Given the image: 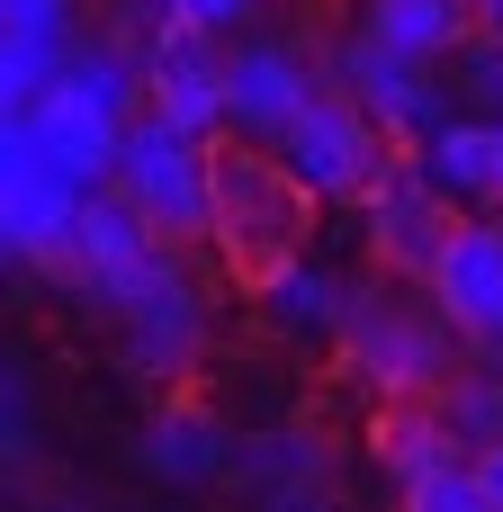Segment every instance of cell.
Instances as JSON below:
<instances>
[{
  "mask_svg": "<svg viewBox=\"0 0 503 512\" xmlns=\"http://www.w3.org/2000/svg\"><path fill=\"white\" fill-rule=\"evenodd\" d=\"M315 189L288 171L279 144H252V135H216V216H207V252L261 288L270 270L306 261V234H315Z\"/></svg>",
  "mask_w": 503,
  "mask_h": 512,
  "instance_id": "1",
  "label": "cell"
},
{
  "mask_svg": "<svg viewBox=\"0 0 503 512\" xmlns=\"http://www.w3.org/2000/svg\"><path fill=\"white\" fill-rule=\"evenodd\" d=\"M450 342H459V324L432 306V288L423 297H405V288H378V279H351V315H342V369L369 387V396H441L450 387Z\"/></svg>",
  "mask_w": 503,
  "mask_h": 512,
  "instance_id": "2",
  "label": "cell"
},
{
  "mask_svg": "<svg viewBox=\"0 0 503 512\" xmlns=\"http://www.w3.org/2000/svg\"><path fill=\"white\" fill-rule=\"evenodd\" d=\"M144 216L153 234L171 243H207V216H216V144L171 126V117H126V144H117V171H108Z\"/></svg>",
  "mask_w": 503,
  "mask_h": 512,
  "instance_id": "3",
  "label": "cell"
},
{
  "mask_svg": "<svg viewBox=\"0 0 503 512\" xmlns=\"http://www.w3.org/2000/svg\"><path fill=\"white\" fill-rule=\"evenodd\" d=\"M279 153H288V171H297L324 207H360V198L396 171V153H405V144H396V135H387V126L342 90V81H324V90L288 117Z\"/></svg>",
  "mask_w": 503,
  "mask_h": 512,
  "instance_id": "4",
  "label": "cell"
},
{
  "mask_svg": "<svg viewBox=\"0 0 503 512\" xmlns=\"http://www.w3.org/2000/svg\"><path fill=\"white\" fill-rule=\"evenodd\" d=\"M162 252H171V234H153V216H144L117 180H99V189L81 198V216H72L63 261H54L45 279H63L72 297H90V306L108 315V306H117V297H126V288H135Z\"/></svg>",
  "mask_w": 503,
  "mask_h": 512,
  "instance_id": "5",
  "label": "cell"
},
{
  "mask_svg": "<svg viewBox=\"0 0 503 512\" xmlns=\"http://www.w3.org/2000/svg\"><path fill=\"white\" fill-rule=\"evenodd\" d=\"M432 72H441V63L396 54V45H387V36H369L360 18H351V36H333V45H324V81H342V90H351V99H360V108H369L405 153L450 117V81H432Z\"/></svg>",
  "mask_w": 503,
  "mask_h": 512,
  "instance_id": "6",
  "label": "cell"
},
{
  "mask_svg": "<svg viewBox=\"0 0 503 512\" xmlns=\"http://www.w3.org/2000/svg\"><path fill=\"white\" fill-rule=\"evenodd\" d=\"M81 180L9 117V135H0V252L9 261H27V270H54L63 261V243H72V216H81Z\"/></svg>",
  "mask_w": 503,
  "mask_h": 512,
  "instance_id": "7",
  "label": "cell"
},
{
  "mask_svg": "<svg viewBox=\"0 0 503 512\" xmlns=\"http://www.w3.org/2000/svg\"><path fill=\"white\" fill-rule=\"evenodd\" d=\"M108 324H117V351H126L135 378H180V369H198V351H207V297H198L180 243L108 306Z\"/></svg>",
  "mask_w": 503,
  "mask_h": 512,
  "instance_id": "8",
  "label": "cell"
},
{
  "mask_svg": "<svg viewBox=\"0 0 503 512\" xmlns=\"http://www.w3.org/2000/svg\"><path fill=\"white\" fill-rule=\"evenodd\" d=\"M144 108L216 144L234 126V54H225V27L171 18V36L144 54Z\"/></svg>",
  "mask_w": 503,
  "mask_h": 512,
  "instance_id": "9",
  "label": "cell"
},
{
  "mask_svg": "<svg viewBox=\"0 0 503 512\" xmlns=\"http://www.w3.org/2000/svg\"><path fill=\"white\" fill-rule=\"evenodd\" d=\"M459 216H468V207H450V198L432 189V171H423L414 153H396V171L360 198V243H369V261H378L387 279H414V288H423Z\"/></svg>",
  "mask_w": 503,
  "mask_h": 512,
  "instance_id": "10",
  "label": "cell"
},
{
  "mask_svg": "<svg viewBox=\"0 0 503 512\" xmlns=\"http://www.w3.org/2000/svg\"><path fill=\"white\" fill-rule=\"evenodd\" d=\"M432 306L459 324V342H477V351H503V216H459L450 225V243H441V261H432Z\"/></svg>",
  "mask_w": 503,
  "mask_h": 512,
  "instance_id": "11",
  "label": "cell"
},
{
  "mask_svg": "<svg viewBox=\"0 0 503 512\" xmlns=\"http://www.w3.org/2000/svg\"><path fill=\"white\" fill-rule=\"evenodd\" d=\"M81 54V0H0V108H36Z\"/></svg>",
  "mask_w": 503,
  "mask_h": 512,
  "instance_id": "12",
  "label": "cell"
},
{
  "mask_svg": "<svg viewBox=\"0 0 503 512\" xmlns=\"http://www.w3.org/2000/svg\"><path fill=\"white\" fill-rule=\"evenodd\" d=\"M9 117H18V126H27V135H36V144H45V153H54V162H63L72 180H81V189H99V180L117 171L126 117H117L108 99H90V90H81L72 72H63V81H54V90H45L36 108H9Z\"/></svg>",
  "mask_w": 503,
  "mask_h": 512,
  "instance_id": "13",
  "label": "cell"
},
{
  "mask_svg": "<svg viewBox=\"0 0 503 512\" xmlns=\"http://www.w3.org/2000/svg\"><path fill=\"white\" fill-rule=\"evenodd\" d=\"M324 90V63H306L297 45H234V126L225 135H252V144H279L288 117Z\"/></svg>",
  "mask_w": 503,
  "mask_h": 512,
  "instance_id": "14",
  "label": "cell"
},
{
  "mask_svg": "<svg viewBox=\"0 0 503 512\" xmlns=\"http://www.w3.org/2000/svg\"><path fill=\"white\" fill-rule=\"evenodd\" d=\"M234 432L216 423V414H198V405H162L153 423H144V441H135V468L153 477V486H225L234 477Z\"/></svg>",
  "mask_w": 503,
  "mask_h": 512,
  "instance_id": "15",
  "label": "cell"
},
{
  "mask_svg": "<svg viewBox=\"0 0 503 512\" xmlns=\"http://www.w3.org/2000/svg\"><path fill=\"white\" fill-rule=\"evenodd\" d=\"M369 459H378V477L405 495L414 477H432V468L468 459V441L450 432L441 396H378V414H369Z\"/></svg>",
  "mask_w": 503,
  "mask_h": 512,
  "instance_id": "16",
  "label": "cell"
},
{
  "mask_svg": "<svg viewBox=\"0 0 503 512\" xmlns=\"http://www.w3.org/2000/svg\"><path fill=\"white\" fill-rule=\"evenodd\" d=\"M234 486L252 504H279V512H306L333 495V450L315 432H252L234 450Z\"/></svg>",
  "mask_w": 503,
  "mask_h": 512,
  "instance_id": "17",
  "label": "cell"
},
{
  "mask_svg": "<svg viewBox=\"0 0 503 512\" xmlns=\"http://www.w3.org/2000/svg\"><path fill=\"white\" fill-rule=\"evenodd\" d=\"M252 297H261V324H270V333H288V342H342L351 279H333L324 261H288V270H270Z\"/></svg>",
  "mask_w": 503,
  "mask_h": 512,
  "instance_id": "18",
  "label": "cell"
},
{
  "mask_svg": "<svg viewBox=\"0 0 503 512\" xmlns=\"http://www.w3.org/2000/svg\"><path fill=\"white\" fill-rule=\"evenodd\" d=\"M414 162L432 171V189L450 198V207H495V117L477 108V117H441L423 144H414Z\"/></svg>",
  "mask_w": 503,
  "mask_h": 512,
  "instance_id": "19",
  "label": "cell"
},
{
  "mask_svg": "<svg viewBox=\"0 0 503 512\" xmlns=\"http://www.w3.org/2000/svg\"><path fill=\"white\" fill-rule=\"evenodd\" d=\"M360 27L414 63H450L477 36V0H360Z\"/></svg>",
  "mask_w": 503,
  "mask_h": 512,
  "instance_id": "20",
  "label": "cell"
},
{
  "mask_svg": "<svg viewBox=\"0 0 503 512\" xmlns=\"http://www.w3.org/2000/svg\"><path fill=\"white\" fill-rule=\"evenodd\" d=\"M441 414H450V432H459L468 450H477V441H503V360H486V369H450Z\"/></svg>",
  "mask_w": 503,
  "mask_h": 512,
  "instance_id": "21",
  "label": "cell"
},
{
  "mask_svg": "<svg viewBox=\"0 0 503 512\" xmlns=\"http://www.w3.org/2000/svg\"><path fill=\"white\" fill-rule=\"evenodd\" d=\"M450 72H459V81H450L459 99H477L486 117H503V36H495V27H477V36L450 54Z\"/></svg>",
  "mask_w": 503,
  "mask_h": 512,
  "instance_id": "22",
  "label": "cell"
},
{
  "mask_svg": "<svg viewBox=\"0 0 503 512\" xmlns=\"http://www.w3.org/2000/svg\"><path fill=\"white\" fill-rule=\"evenodd\" d=\"M405 512H486L477 450H468V459H450V468H432V477H414V486H405Z\"/></svg>",
  "mask_w": 503,
  "mask_h": 512,
  "instance_id": "23",
  "label": "cell"
},
{
  "mask_svg": "<svg viewBox=\"0 0 503 512\" xmlns=\"http://www.w3.org/2000/svg\"><path fill=\"white\" fill-rule=\"evenodd\" d=\"M0 441H9V477H27V459H36V387L18 369L0 378Z\"/></svg>",
  "mask_w": 503,
  "mask_h": 512,
  "instance_id": "24",
  "label": "cell"
},
{
  "mask_svg": "<svg viewBox=\"0 0 503 512\" xmlns=\"http://www.w3.org/2000/svg\"><path fill=\"white\" fill-rule=\"evenodd\" d=\"M162 9H171V18H198V27H243L261 0H162Z\"/></svg>",
  "mask_w": 503,
  "mask_h": 512,
  "instance_id": "25",
  "label": "cell"
},
{
  "mask_svg": "<svg viewBox=\"0 0 503 512\" xmlns=\"http://www.w3.org/2000/svg\"><path fill=\"white\" fill-rule=\"evenodd\" d=\"M477 486H486V512H503V441H477Z\"/></svg>",
  "mask_w": 503,
  "mask_h": 512,
  "instance_id": "26",
  "label": "cell"
},
{
  "mask_svg": "<svg viewBox=\"0 0 503 512\" xmlns=\"http://www.w3.org/2000/svg\"><path fill=\"white\" fill-rule=\"evenodd\" d=\"M495 207H503V117H495Z\"/></svg>",
  "mask_w": 503,
  "mask_h": 512,
  "instance_id": "27",
  "label": "cell"
},
{
  "mask_svg": "<svg viewBox=\"0 0 503 512\" xmlns=\"http://www.w3.org/2000/svg\"><path fill=\"white\" fill-rule=\"evenodd\" d=\"M261 9H270V0H261Z\"/></svg>",
  "mask_w": 503,
  "mask_h": 512,
  "instance_id": "28",
  "label": "cell"
}]
</instances>
